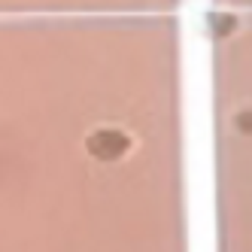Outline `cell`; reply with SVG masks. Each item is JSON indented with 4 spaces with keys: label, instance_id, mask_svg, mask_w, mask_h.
I'll return each instance as SVG.
<instances>
[{
    "label": "cell",
    "instance_id": "obj_1",
    "mask_svg": "<svg viewBox=\"0 0 252 252\" xmlns=\"http://www.w3.org/2000/svg\"><path fill=\"white\" fill-rule=\"evenodd\" d=\"M85 146L97 161H116L131 149V137L125 131H119V128H97L85 140Z\"/></svg>",
    "mask_w": 252,
    "mask_h": 252
},
{
    "label": "cell",
    "instance_id": "obj_2",
    "mask_svg": "<svg viewBox=\"0 0 252 252\" xmlns=\"http://www.w3.org/2000/svg\"><path fill=\"white\" fill-rule=\"evenodd\" d=\"M213 31H216V33L234 31V19H231V15H213Z\"/></svg>",
    "mask_w": 252,
    "mask_h": 252
}]
</instances>
